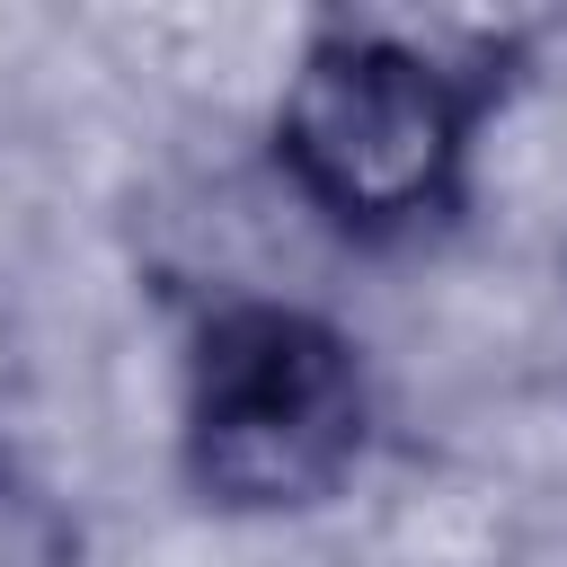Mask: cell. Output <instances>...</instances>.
I'll list each match as a JSON object with an SVG mask.
<instances>
[{
	"label": "cell",
	"instance_id": "6da1fadb",
	"mask_svg": "<svg viewBox=\"0 0 567 567\" xmlns=\"http://www.w3.org/2000/svg\"><path fill=\"white\" fill-rule=\"evenodd\" d=\"M372 443V381L346 328L292 301H221L186 354V478L230 514L328 505Z\"/></svg>",
	"mask_w": 567,
	"mask_h": 567
},
{
	"label": "cell",
	"instance_id": "7a4b0ae2",
	"mask_svg": "<svg viewBox=\"0 0 567 567\" xmlns=\"http://www.w3.org/2000/svg\"><path fill=\"white\" fill-rule=\"evenodd\" d=\"M478 89L381 27H319L275 106V159L310 213L390 239L434 221L470 168Z\"/></svg>",
	"mask_w": 567,
	"mask_h": 567
},
{
	"label": "cell",
	"instance_id": "3957f363",
	"mask_svg": "<svg viewBox=\"0 0 567 567\" xmlns=\"http://www.w3.org/2000/svg\"><path fill=\"white\" fill-rule=\"evenodd\" d=\"M0 567H80V523L0 452Z\"/></svg>",
	"mask_w": 567,
	"mask_h": 567
}]
</instances>
